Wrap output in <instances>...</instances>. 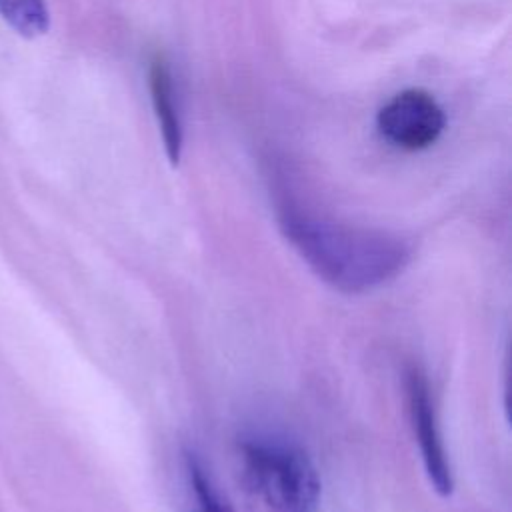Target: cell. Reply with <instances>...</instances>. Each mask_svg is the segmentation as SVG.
Here are the masks:
<instances>
[{
	"mask_svg": "<svg viewBox=\"0 0 512 512\" xmlns=\"http://www.w3.org/2000/svg\"><path fill=\"white\" fill-rule=\"evenodd\" d=\"M276 214L300 260L342 294L372 292L396 280L414 260V242L398 232L338 222L290 200H282Z\"/></svg>",
	"mask_w": 512,
	"mask_h": 512,
	"instance_id": "cell-1",
	"label": "cell"
},
{
	"mask_svg": "<svg viewBox=\"0 0 512 512\" xmlns=\"http://www.w3.org/2000/svg\"><path fill=\"white\" fill-rule=\"evenodd\" d=\"M248 492L264 512H318L322 482L308 450L286 434L256 430L238 440Z\"/></svg>",
	"mask_w": 512,
	"mask_h": 512,
	"instance_id": "cell-2",
	"label": "cell"
},
{
	"mask_svg": "<svg viewBox=\"0 0 512 512\" xmlns=\"http://www.w3.org/2000/svg\"><path fill=\"white\" fill-rule=\"evenodd\" d=\"M376 128L392 146L414 152L440 138L446 128V114L430 92L408 88L394 94L378 110Z\"/></svg>",
	"mask_w": 512,
	"mask_h": 512,
	"instance_id": "cell-3",
	"label": "cell"
},
{
	"mask_svg": "<svg viewBox=\"0 0 512 512\" xmlns=\"http://www.w3.org/2000/svg\"><path fill=\"white\" fill-rule=\"evenodd\" d=\"M406 400L426 478L440 496H450L454 490L452 466L444 446L430 382L418 366H410L406 372Z\"/></svg>",
	"mask_w": 512,
	"mask_h": 512,
	"instance_id": "cell-4",
	"label": "cell"
},
{
	"mask_svg": "<svg viewBox=\"0 0 512 512\" xmlns=\"http://www.w3.org/2000/svg\"><path fill=\"white\" fill-rule=\"evenodd\" d=\"M148 88L152 98V108L158 120V128L164 142V152L172 166H178L184 146L182 120L176 100L174 78L168 60L162 54H156L148 66Z\"/></svg>",
	"mask_w": 512,
	"mask_h": 512,
	"instance_id": "cell-5",
	"label": "cell"
},
{
	"mask_svg": "<svg viewBox=\"0 0 512 512\" xmlns=\"http://www.w3.org/2000/svg\"><path fill=\"white\" fill-rule=\"evenodd\" d=\"M184 478L192 512H234L218 490L204 460L194 450H184Z\"/></svg>",
	"mask_w": 512,
	"mask_h": 512,
	"instance_id": "cell-6",
	"label": "cell"
},
{
	"mask_svg": "<svg viewBox=\"0 0 512 512\" xmlns=\"http://www.w3.org/2000/svg\"><path fill=\"white\" fill-rule=\"evenodd\" d=\"M0 16L24 38L42 36L50 28V12L44 0H0Z\"/></svg>",
	"mask_w": 512,
	"mask_h": 512,
	"instance_id": "cell-7",
	"label": "cell"
}]
</instances>
